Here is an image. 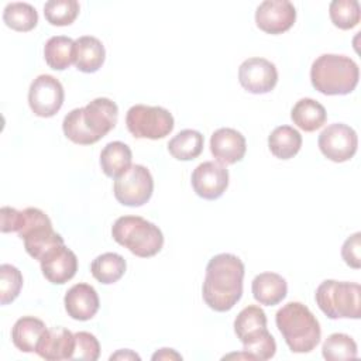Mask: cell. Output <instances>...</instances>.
<instances>
[{
    "label": "cell",
    "mask_w": 361,
    "mask_h": 361,
    "mask_svg": "<svg viewBox=\"0 0 361 361\" xmlns=\"http://www.w3.org/2000/svg\"><path fill=\"white\" fill-rule=\"evenodd\" d=\"M228 186L227 168L214 161L199 164L192 172V188L195 193L206 200L219 199Z\"/></svg>",
    "instance_id": "15"
},
{
    "label": "cell",
    "mask_w": 361,
    "mask_h": 361,
    "mask_svg": "<svg viewBox=\"0 0 361 361\" xmlns=\"http://www.w3.org/2000/svg\"><path fill=\"white\" fill-rule=\"evenodd\" d=\"M290 118L300 130L312 133L319 130L327 120V111L317 100L305 97L295 103L290 111Z\"/></svg>",
    "instance_id": "24"
},
{
    "label": "cell",
    "mask_w": 361,
    "mask_h": 361,
    "mask_svg": "<svg viewBox=\"0 0 361 361\" xmlns=\"http://www.w3.org/2000/svg\"><path fill=\"white\" fill-rule=\"evenodd\" d=\"M210 151L217 162L223 165H233L244 158L247 151V141L240 131L223 127L212 134Z\"/></svg>",
    "instance_id": "16"
},
{
    "label": "cell",
    "mask_w": 361,
    "mask_h": 361,
    "mask_svg": "<svg viewBox=\"0 0 361 361\" xmlns=\"http://www.w3.org/2000/svg\"><path fill=\"white\" fill-rule=\"evenodd\" d=\"M113 240L140 258L157 255L164 245V234L158 226L140 216H121L111 227Z\"/></svg>",
    "instance_id": "5"
},
{
    "label": "cell",
    "mask_w": 361,
    "mask_h": 361,
    "mask_svg": "<svg viewBox=\"0 0 361 361\" xmlns=\"http://www.w3.org/2000/svg\"><path fill=\"white\" fill-rule=\"evenodd\" d=\"M133 152L130 147L121 141H111L104 145L100 152V166L106 176L118 178L131 166Z\"/></svg>",
    "instance_id": "23"
},
{
    "label": "cell",
    "mask_w": 361,
    "mask_h": 361,
    "mask_svg": "<svg viewBox=\"0 0 361 361\" xmlns=\"http://www.w3.org/2000/svg\"><path fill=\"white\" fill-rule=\"evenodd\" d=\"M118 118L117 104L107 97H96L85 107L71 110L62 121L68 140L79 145H90L110 133Z\"/></svg>",
    "instance_id": "2"
},
{
    "label": "cell",
    "mask_w": 361,
    "mask_h": 361,
    "mask_svg": "<svg viewBox=\"0 0 361 361\" xmlns=\"http://www.w3.org/2000/svg\"><path fill=\"white\" fill-rule=\"evenodd\" d=\"M68 316L75 320H90L100 307V300L96 289L89 283L73 285L63 298Z\"/></svg>",
    "instance_id": "18"
},
{
    "label": "cell",
    "mask_w": 361,
    "mask_h": 361,
    "mask_svg": "<svg viewBox=\"0 0 361 361\" xmlns=\"http://www.w3.org/2000/svg\"><path fill=\"white\" fill-rule=\"evenodd\" d=\"M243 261L228 252L214 255L206 267L202 296L206 305L216 312H228L243 296Z\"/></svg>",
    "instance_id": "1"
},
{
    "label": "cell",
    "mask_w": 361,
    "mask_h": 361,
    "mask_svg": "<svg viewBox=\"0 0 361 361\" xmlns=\"http://www.w3.org/2000/svg\"><path fill=\"white\" fill-rule=\"evenodd\" d=\"M113 192L116 200L123 206L140 207L152 196V175L144 165H131L127 172L116 178Z\"/></svg>",
    "instance_id": "10"
},
{
    "label": "cell",
    "mask_w": 361,
    "mask_h": 361,
    "mask_svg": "<svg viewBox=\"0 0 361 361\" xmlns=\"http://www.w3.org/2000/svg\"><path fill=\"white\" fill-rule=\"evenodd\" d=\"M331 23L340 30H351L361 18L360 3L357 0H333L329 6Z\"/></svg>",
    "instance_id": "31"
},
{
    "label": "cell",
    "mask_w": 361,
    "mask_h": 361,
    "mask_svg": "<svg viewBox=\"0 0 361 361\" xmlns=\"http://www.w3.org/2000/svg\"><path fill=\"white\" fill-rule=\"evenodd\" d=\"M24 220L23 210H17L10 206H3L0 209V230L1 233H18Z\"/></svg>",
    "instance_id": "36"
},
{
    "label": "cell",
    "mask_w": 361,
    "mask_h": 361,
    "mask_svg": "<svg viewBox=\"0 0 361 361\" xmlns=\"http://www.w3.org/2000/svg\"><path fill=\"white\" fill-rule=\"evenodd\" d=\"M100 357V344L89 331L75 333V348L72 360L96 361Z\"/></svg>",
    "instance_id": "34"
},
{
    "label": "cell",
    "mask_w": 361,
    "mask_h": 361,
    "mask_svg": "<svg viewBox=\"0 0 361 361\" xmlns=\"http://www.w3.org/2000/svg\"><path fill=\"white\" fill-rule=\"evenodd\" d=\"M41 264V271L45 279L54 285H63L71 281L78 271L76 254L65 244L48 254Z\"/></svg>",
    "instance_id": "17"
},
{
    "label": "cell",
    "mask_w": 361,
    "mask_h": 361,
    "mask_svg": "<svg viewBox=\"0 0 361 361\" xmlns=\"http://www.w3.org/2000/svg\"><path fill=\"white\" fill-rule=\"evenodd\" d=\"M106 59V49L102 41L92 35L79 37L75 41V65L80 72H97Z\"/></svg>",
    "instance_id": "21"
},
{
    "label": "cell",
    "mask_w": 361,
    "mask_h": 361,
    "mask_svg": "<svg viewBox=\"0 0 361 361\" xmlns=\"http://www.w3.org/2000/svg\"><path fill=\"white\" fill-rule=\"evenodd\" d=\"M3 21L14 31L27 32L35 28L38 23V13L35 7L28 3H8L3 11Z\"/></svg>",
    "instance_id": "29"
},
{
    "label": "cell",
    "mask_w": 361,
    "mask_h": 361,
    "mask_svg": "<svg viewBox=\"0 0 361 361\" xmlns=\"http://www.w3.org/2000/svg\"><path fill=\"white\" fill-rule=\"evenodd\" d=\"M63 99V86L52 75H39L30 85L28 104L38 117L55 116L61 110Z\"/></svg>",
    "instance_id": "11"
},
{
    "label": "cell",
    "mask_w": 361,
    "mask_h": 361,
    "mask_svg": "<svg viewBox=\"0 0 361 361\" xmlns=\"http://www.w3.org/2000/svg\"><path fill=\"white\" fill-rule=\"evenodd\" d=\"M360 79L358 65L345 55L323 54L314 59L310 68L312 86L327 96L351 93Z\"/></svg>",
    "instance_id": "4"
},
{
    "label": "cell",
    "mask_w": 361,
    "mask_h": 361,
    "mask_svg": "<svg viewBox=\"0 0 361 361\" xmlns=\"http://www.w3.org/2000/svg\"><path fill=\"white\" fill-rule=\"evenodd\" d=\"M45 331L47 326L42 320L34 316H23L11 329V340L20 351L34 353Z\"/></svg>",
    "instance_id": "22"
},
{
    "label": "cell",
    "mask_w": 361,
    "mask_h": 361,
    "mask_svg": "<svg viewBox=\"0 0 361 361\" xmlns=\"http://www.w3.org/2000/svg\"><path fill=\"white\" fill-rule=\"evenodd\" d=\"M44 58L54 71H63L75 63V41L65 35L51 37L44 45Z\"/></svg>",
    "instance_id": "25"
},
{
    "label": "cell",
    "mask_w": 361,
    "mask_h": 361,
    "mask_svg": "<svg viewBox=\"0 0 361 361\" xmlns=\"http://www.w3.org/2000/svg\"><path fill=\"white\" fill-rule=\"evenodd\" d=\"M127 130L135 138L161 140L171 134L175 121L169 110L161 106H131L126 114Z\"/></svg>",
    "instance_id": "9"
},
{
    "label": "cell",
    "mask_w": 361,
    "mask_h": 361,
    "mask_svg": "<svg viewBox=\"0 0 361 361\" xmlns=\"http://www.w3.org/2000/svg\"><path fill=\"white\" fill-rule=\"evenodd\" d=\"M203 144L204 138L200 131L186 128L169 140L168 151L178 161H192L202 154Z\"/></svg>",
    "instance_id": "27"
},
{
    "label": "cell",
    "mask_w": 361,
    "mask_h": 361,
    "mask_svg": "<svg viewBox=\"0 0 361 361\" xmlns=\"http://www.w3.org/2000/svg\"><path fill=\"white\" fill-rule=\"evenodd\" d=\"M322 354L329 361L353 360L358 357L357 343L348 334L333 333L324 340Z\"/></svg>",
    "instance_id": "30"
},
{
    "label": "cell",
    "mask_w": 361,
    "mask_h": 361,
    "mask_svg": "<svg viewBox=\"0 0 361 361\" xmlns=\"http://www.w3.org/2000/svg\"><path fill=\"white\" fill-rule=\"evenodd\" d=\"M268 147L274 157L279 159H290L302 147V135L290 126H279L269 134Z\"/></svg>",
    "instance_id": "26"
},
{
    "label": "cell",
    "mask_w": 361,
    "mask_h": 361,
    "mask_svg": "<svg viewBox=\"0 0 361 361\" xmlns=\"http://www.w3.org/2000/svg\"><path fill=\"white\" fill-rule=\"evenodd\" d=\"M23 288L21 271L11 264L0 265V303L8 305L17 299Z\"/></svg>",
    "instance_id": "33"
},
{
    "label": "cell",
    "mask_w": 361,
    "mask_h": 361,
    "mask_svg": "<svg viewBox=\"0 0 361 361\" xmlns=\"http://www.w3.org/2000/svg\"><path fill=\"white\" fill-rule=\"evenodd\" d=\"M127 262L117 252H104L96 257L90 264V272L96 281L103 285L117 282L126 272Z\"/></svg>",
    "instance_id": "28"
},
{
    "label": "cell",
    "mask_w": 361,
    "mask_h": 361,
    "mask_svg": "<svg viewBox=\"0 0 361 361\" xmlns=\"http://www.w3.org/2000/svg\"><path fill=\"white\" fill-rule=\"evenodd\" d=\"M238 80L247 92L254 94H264L276 86L278 71L271 61L252 56L240 65Z\"/></svg>",
    "instance_id": "13"
},
{
    "label": "cell",
    "mask_w": 361,
    "mask_h": 361,
    "mask_svg": "<svg viewBox=\"0 0 361 361\" xmlns=\"http://www.w3.org/2000/svg\"><path fill=\"white\" fill-rule=\"evenodd\" d=\"M314 299L329 319L361 317V286L358 283L326 279L317 286Z\"/></svg>",
    "instance_id": "7"
},
{
    "label": "cell",
    "mask_w": 361,
    "mask_h": 361,
    "mask_svg": "<svg viewBox=\"0 0 361 361\" xmlns=\"http://www.w3.org/2000/svg\"><path fill=\"white\" fill-rule=\"evenodd\" d=\"M80 6L76 0H49L44 4V16L47 21L56 27L71 25L78 14Z\"/></svg>",
    "instance_id": "32"
},
{
    "label": "cell",
    "mask_w": 361,
    "mask_h": 361,
    "mask_svg": "<svg viewBox=\"0 0 361 361\" xmlns=\"http://www.w3.org/2000/svg\"><path fill=\"white\" fill-rule=\"evenodd\" d=\"M75 348V334L65 327L47 329L39 340L35 353L48 361L72 360Z\"/></svg>",
    "instance_id": "19"
},
{
    "label": "cell",
    "mask_w": 361,
    "mask_h": 361,
    "mask_svg": "<svg viewBox=\"0 0 361 361\" xmlns=\"http://www.w3.org/2000/svg\"><path fill=\"white\" fill-rule=\"evenodd\" d=\"M360 250H361V233L357 231L353 235H350L341 247V257L344 262L354 269H360L361 267Z\"/></svg>",
    "instance_id": "35"
},
{
    "label": "cell",
    "mask_w": 361,
    "mask_h": 361,
    "mask_svg": "<svg viewBox=\"0 0 361 361\" xmlns=\"http://www.w3.org/2000/svg\"><path fill=\"white\" fill-rule=\"evenodd\" d=\"M296 21V8L289 0H265L255 11V23L267 34H282Z\"/></svg>",
    "instance_id": "14"
},
{
    "label": "cell",
    "mask_w": 361,
    "mask_h": 361,
    "mask_svg": "<svg viewBox=\"0 0 361 361\" xmlns=\"http://www.w3.org/2000/svg\"><path fill=\"white\" fill-rule=\"evenodd\" d=\"M24 220L18 231V237L24 241V248L34 259L42 261L65 241L61 234L54 231L51 219L37 207L23 210Z\"/></svg>",
    "instance_id": "8"
},
{
    "label": "cell",
    "mask_w": 361,
    "mask_h": 361,
    "mask_svg": "<svg viewBox=\"0 0 361 361\" xmlns=\"http://www.w3.org/2000/svg\"><path fill=\"white\" fill-rule=\"evenodd\" d=\"M251 290L259 305L275 306L286 298L288 283L279 274L262 272L252 279Z\"/></svg>",
    "instance_id": "20"
},
{
    "label": "cell",
    "mask_w": 361,
    "mask_h": 361,
    "mask_svg": "<svg viewBox=\"0 0 361 361\" xmlns=\"http://www.w3.org/2000/svg\"><path fill=\"white\" fill-rule=\"evenodd\" d=\"M275 323L292 353H310L320 341V324L310 309L300 302L283 305L275 314Z\"/></svg>",
    "instance_id": "3"
},
{
    "label": "cell",
    "mask_w": 361,
    "mask_h": 361,
    "mask_svg": "<svg viewBox=\"0 0 361 361\" xmlns=\"http://www.w3.org/2000/svg\"><path fill=\"white\" fill-rule=\"evenodd\" d=\"M152 360H182V355L172 348H159L152 354Z\"/></svg>",
    "instance_id": "37"
},
{
    "label": "cell",
    "mask_w": 361,
    "mask_h": 361,
    "mask_svg": "<svg viewBox=\"0 0 361 361\" xmlns=\"http://www.w3.org/2000/svg\"><path fill=\"white\" fill-rule=\"evenodd\" d=\"M110 360H140V355L131 350H118L110 355Z\"/></svg>",
    "instance_id": "38"
},
{
    "label": "cell",
    "mask_w": 361,
    "mask_h": 361,
    "mask_svg": "<svg viewBox=\"0 0 361 361\" xmlns=\"http://www.w3.org/2000/svg\"><path fill=\"white\" fill-rule=\"evenodd\" d=\"M234 331L243 343V351L251 354L254 360H269L276 353L274 336L267 329V314L255 305L244 307L234 320Z\"/></svg>",
    "instance_id": "6"
},
{
    "label": "cell",
    "mask_w": 361,
    "mask_h": 361,
    "mask_svg": "<svg viewBox=\"0 0 361 361\" xmlns=\"http://www.w3.org/2000/svg\"><path fill=\"white\" fill-rule=\"evenodd\" d=\"M319 149L333 162L350 161L358 147V137L354 128L343 123L327 126L319 135Z\"/></svg>",
    "instance_id": "12"
}]
</instances>
